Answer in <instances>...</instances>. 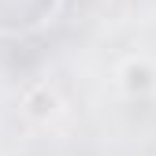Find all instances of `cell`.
Returning a JSON list of instances; mask_svg holds the SVG:
<instances>
[{"instance_id": "7a4b0ae2", "label": "cell", "mask_w": 156, "mask_h": 156, "mask_svg": "<svg viewBox=\"0 0 156 156\" xmlns=\"http://www.w3.org/2000/svg\"><path fill=\"white\" fill-rule=\"evenodd\" d=\"M60 112H63V101H60V93H56L48 82L26 89V97H23V115H26V119H34V123H52Z\"/></svg>"}, {"instance_id": "6da1fadb", "label": "cell", "mask_w": 156, "mask_h": 156, "mask_svg": "<svg viewBox=\"0 0 156 156\" xmlns=\"http://www.w3.org/2000/svg\"><path fill=\"white\" fill-rule=\"evenodd\" d=\"M119 89L126 97H134V101H145V97L156 93V67L149 60H141V56H134V60H126L119 67Z\"/></svg>"}]
</instances>
